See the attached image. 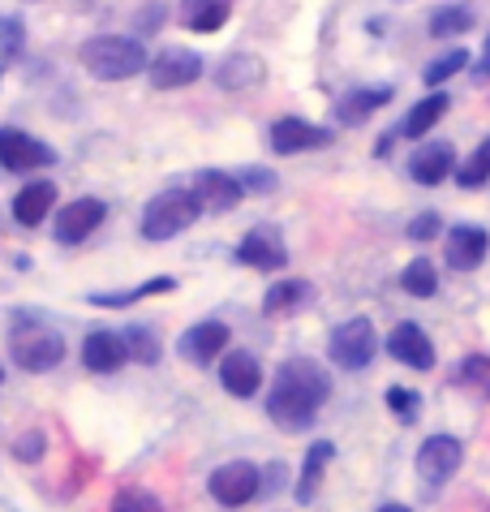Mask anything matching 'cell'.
Returning <instances> with one entry per match:
<instances>
[{"mask_svg": "<svg viewBox=\"0 0 490 512\" xmlns=\"http://www.w3.org/2000/svg\"><path fill=\"white\" fill-rule=\"evenodd\" d=\"M327 396H331V379H327V371L319 362L314 358H288L276 371L271 392H267V418L276 422L280 431L301 435V431L314 426Z\"/></svg>", "mask_w": 490, "mask_h": 512, "instance_id": "6da1fadb", "label": "cell"}, {"mask_svg": "<svg viewBox=\"0 0 490 512\" xmlns=\"http://www.w3.org/2000/svg\"><path fill=\"white\" fill-rule=\"evenodd\" d=\"M65 336L43 319V315H31V310H18L13 315V332H9V358L18 371L26 375H48L56 366L65 362Z\"/></svg>", "mask_w": 490, "mask_h": 512, "instance_id": "7a4b0ae2", "label": "cell"}, {"mask_svg": "<svg viewBox=\"0 0 490 512\" xmlns=\"http://www.w3.org/2000/svg\"><path fill=\"white\" fill-rule=\"evenodd\" d=\"M78 61L99 82H125L134 74H147L151 56H147V44L134 35H95L78 48Z\"/></svg>", "mask_w": 490, "mask_h": 512, "instance_id": "3957f363", "label": "cell"}, {"mask_svg": "<svg viewBox=\"0 0 490 512\" xmlns=\"http://www.w3.org/2000/svg\"><path fill=\"white\" fill-rule=\"evenodd\" d=\"M203 216V203L194 198V190H164V194H155L147 207H142V237L147 241H172L177 233H185L190 224Z\"/></svg>", "mask_w": 490, "mask_h": 512, "instance_id": "277c9868", "label": "cell"}, {"mask_svg": "<svg viewBox=\"0 0 490 512\" xmlns=\"http://www.w3.org/2000/svg\"><path fill=\"white\" fill-rule=\"evenodd\" d=\"M379 353V336H374V323L366 315L344 319L327 340V358L340 366V371H366Z\"/></svg>", "mask_w": 490, "mask_h": 512, "instance_id": "5b68a950", "label": "cell"}, {"mask_svg": "<svg viewBox=\"0 0 490 512\" xmlns=\"http://www.w3.org/2000/svg\"><path fill=\"white\" fill-rule=\"evenodd\" d=\"M56 164V151L43 138L18 130V125H0V168L5 173H43Z\"/></svg>", "mask_w": 490, "mask_h": 512, "instance_id": "8992f818", "label": "cell"}, {"mask_svg": "<svg viewBox=\"0 0 490 512\" xmlns=\"http://www.w3.org/2000/svg\"><path fill=\"white\" fill-rule=\"evenodd\" d=\"M207 491H211L215 504H224V508H245L258 491H263V469H258L254 461H228V465H220V469H211Z\"/></svg>", "mask_w": 490, "mask_h": 512, "instance_id": "52a82bcc", "label": "cell"}, {"mask_svg": "<svg viewBox=\"0 0 490 512\" xmlns=\"http://www.w3.org/2000/svg\"><path fill=\"white\" fill-rule=\"evenodd\" d=\"M203 69H207V61L198 52H190V48H164L160 56H151L147 78H151L155 91H181V87H190V82L203 78Z\"/></svg>", "mask_w": 490, "mask_h": 512, "instance_id": "ba28073f", "label": "cell"}, {"mask_svg": "<svg viewBox=\"0 0 490 512\" xmlns=\"http://www.w3.org/2000/svg\"><path fill=\"white\" fill-rule=\"evenodd\" d=\"M108 220V203L104 198H74V203L56 207V241L61 246H82L86 237H91L99 224Z\"/></svg>", "mask_w": 490, "mask_h": 512, "instance_id": "9c48e42d", "label": "cell"}, {"mask_svg": "<svg viewBox=\"0 0 490 512\" xmlns=\"http://www.w3.org/2000/svg\"><path fill=\"white\" fill-rule=\"evenodd\" d=\"M228 340H233L228 323L203 319V323H194V327H185V332H181L177 353L190 366H211V362H220V353H228Z\"/></svg>", "mask_w": 490, "mask_h": 512, "instance_id": "30bf717a", "label": "cell"}, {"mask_svg": "<svg viewBox=\"0 0 490 512\" xmlns=\"http://www.w3.org/2000/svg\"><path fill=\"white\" fill-rule=\"evenodd\" d=\"M465 461V444H460L456 435H430L422 448H417V474L430 487H443V482H452V474Z\"/></svg>", "mask_w": 490, "mask_h": 512, "instance_id": "8fae6325", "label": "cell"}, {"mask_svg": "<svg viewBox=\"0 0 490 512\" xmlns=\"http://www.w3.org/2000/svg\"><path fill=\"white\" fill-rule=\"evenodd\" d=\"M331 130H323V125H310V121H301V117H280L276 125H271V151L276 155H301V151H323L331 147Z\"/></svg>", "mask_w": 490, "mask_h": 512, "instance_id": "7c38bea8", "label": "cell"}, {"mask_svg": "<svg viewBox=\"0 0 490 512\" xmlns=\"http://www.w3.org/2000/svg\"><path fill=\"white\" fill-rule=\"evenodd\" d=\"M125 362H129V349H125L121 332H112V327H95V332H86V340H82V366L91 375H117Z\"/></svg>", "mask_w": 490, "mask_h": 512, "instance_id": "4fadbf2b", "label": "cell"}, {"mask_svg": "<svg viewBox=\"0 0 490 512\" xmlns=\"http://www.w3.org/2000/svg\"><path fill=\"white\" fill-rule=\"evenodd\" d=\"M56 207H61V190H56V181H48V177L26 181V186L13 194V220H18L22 229H39Z\"/></svg>", "mask_w": 490, "mask_h": 512, "instance_id": "5bb4252c", "label": "cell"}, {"mask_svg": "<svg viewBox=\"0 0 490 512\" xmlns=\"http://www.w3.org/2000/svg\"><path fill=\"white\" fill-rule=\"evenodd\" d=\"M486 250H490V233L482 224H456V229H448V241H443V259H448L452 272L482 267Z\"/></svg>", "mask_w": 490, "mask_h": 512, "instance_id": "9a60e30c", "label": "cell"}, {"mask_svg": "<svg viewBox=\"0 0 490 512\" xmlns=\"http://www.w3.org/2000/svg\"><path fill=\"white\" fill-rule=\"evenodd\" d=\"M220 388L237 401H250V396L263 388V366H258L254 353L245 349H228L224 362H220Z\"/></svg>", "mask_w": 490, "mask_h": 512, "instance_id": "2e32d148", "label": "cell"}, {"mask_svg": "<svg viewBox=\"0 0 490 512\" xmlns=\"http://www.w3.org/2000/svg\"><path fill=\"white\" fill-rule=\"evenodd\" d=\"M194 198L203 203V211H237L241 207V181L233 173H220V168H203L194 177Z\"/></svg>", "mask_w": 490, "mask_h": 512, "instance_id": "e0dca14e", "label": "cell"}, {"mask_svg": "<svg viewBox=\"0 0 490 512\" xmlns=\"http://www.w3.org/2000/svg\"><path fill=\"white\" fill-rule=\"evenodd\" d=\"M387 353H392L396 362L413 366V371H430V366H435V345H430V336L417 323L392 327V336H387Z\"/></svg>", "mask_w": 490, "mask_h": 512, "instance_id": "ac0fdd59", "label": "cell"}, {"mask_svg": "<svg viewBox=\"0 0 490 512\" xmlns=\"http://www.w3.org/2000/svg\"><path fill=\"white\" fill-rule=\"evenodd\" d=\"M452 173H456V151L448 142H422L409 160V177L417 186H439V181H448Z\"/></svg>", "mask_w": 490, "mask_h": 512, "instance_id": "d6986e66", "label": "cell"}, {"mask_svg": "<svg viewBox=\"0 0 490 512\" xmlns=\"http://www.w3.org/2000/svg\"><path fill=\"white\" fill-rule=\"evenodd\" d=\"M237 263L254 267V272H284V267H288V250L271 233H245L237 241Z\"/></svg>", "mask_w": 490, "mask_h": 512, "instance_id": "ffe728a7", "label": "cell"}, {"mask_svg": "<svg viewBox=\"0 0 490 512\" xmlns=\"http://www.w3.org/2000/svg\"><path fill=\"white\" fill-rule=\"evenodd\" d=\"M392 104V87H357V91H344L336 99V121L340 125H362L370 121L379 108Z\"/></svg>", "mask_w": 490, "mask_h": 512, "instance_id": "44dd1931", "label": "cell"}, {"mask_svg": "<svg viewBox=\"0 0 490 512\" xmlns=\"http://www.w3.org/2000/svg\"><path fill=\"white\" fill-rule=\"evenodd\" d=\"M331 457H336V444H327V439H319V444H310L306 448V461H301V474H297V504H314V495H319L323 487V474H327V465Z\"/></svg>", "mask_w": 490, "mask_h": 512, "instance_id": "7402d4cb", "label": "cell"}, {"mask_svg": "<svg viewBox=\"0 0 490 512\" xmlns=\"http://www.w3.org/2000/svg\"><path fill=\"white\" fill-rule=\"evenodd\" d=\"M258 82H263V61L254 52H233L215 69V87L220 91H250Z\"/></svg>", "mask_w": 490, "mask_h": 512, "instance_id": "603a6c76", "label": "cell"}, {"mask_svg": "<svg viewBox=\"0 0 490 512\" xmlns=\"http://www.w3.org/2000/svg\"><path fill=\"white\" fill-rule=\"evenodd\" d=\"M310 302H314V284L310 280H297V276L276 280L263 293V310H267V315H297V310H306Z\"/></svg>", "mask_w": 490, "mask_h": 512, "instance_id": "cb8c5ba5", "label": "cell"}, {"mask_svg": "<svg viewBox=\"0 0 490 512\" xmlns=\"http://www.w3.org/2000/svg\"><path fill=\"white\" fill-rule=\"evenodd\" d=\"M177 280L172 276H155V280H142L134 289H117V293H86V302L99 306V310H125V306H138L147 297H160V293H172Z\"/></svg>", "mask_w": 490, "mask_h": 512, "instance_id": "d4e9b609", "label": "cell"}, {"mask_svg": "<svg viewBox=\"0 0 490 512\" xmlns=\"http://www.w3.org/2000/svg\"><path fill=\"white\" fill-rule=\"evenodd\" d=\"M233 18V0H181V22L198 35H211Z\"/></svg>", "mask_w": 490, "mask_h": 512, "instance_id": "484cf974", "label": "cell"}, {"mask_svg": "<svg viewBox=\"0 0 490 512\" xmlns=\"http://www.w3.org/2000/svg\"><path fill=\"white\" fill-rule=\"evenodd\" d=\"M448 104H452V99L443 95V91L426 95L422 104H413V112H409L405 121H400V138H417V142H426V134L443 121V112H448Z\"/></svg>", "mask_w": 490, "mask_h": 512, "instance_id": "4316f807", "label": "cell"}, {"mask_svg": "<svg viewBox=\"0 0 490 512\" xmlns=\"http://www.w3.org/2000/svg\"><path fill=\"white\" fill-rule=\"evenodd\" d=\"M452 379L460 383V388H469L473 396L490 401V353H469L465 362H456Z\"/></svg>", "mask_w": 490, "mask_h": 512, "instance_id": "83f0119b", "label": "cell"}, {"mask_svg": "<svg viewBox=\"0 0 490 512\" xmlns=\"http://www.w3.org/2000/svg\"><path fill=\"white\" fill-rule=\"evenodd\" d=\"M473 31V9L469 5H439L430 13V35L435 39H456Z\"/></svg>", "mask_w": 490, "mask_h": 512, "instance_id": "f1b7e54d", "label": "cell"}, {"mask_svg": "<svg viewBox=\"0 0 490 512\" xmlns=\"http://www.w3.org/2000/svg\"><path fill=\"white\" fill-rule=\"evenodd\" d=\"M121 336H125V349H129V358H134L138 366H155V362L164 358V349H160V336H155L147 323H129Z\"/></svg>", "mask_w": 490, "mask_h": 512, "instance_id": "f546056e", "label": "cell"}, {"mask_svg": "<svg viewBox=\"0 0 490 512\" xmlns=\"http://www.w3.org/2000/svg\"><path fill=\"white\" fill-rule=\"evenodd\" d=\"M26 52V26L18 13H0V78H5V69L18 61Z\"/></svg>", "mask_w": 490, "mask_h": 512, "instance_id": "4dcf8cb0", "label": "cell"}, {"mask_svg": "<svg viewBox=\"0 0 490 512\" xmlns=\"http://www.w3.org/2000/svg\"><path fill=\"white\" fill-rule=\"evenodd\" d=\"M400 289H405L409 297H435L439 293L435 263H430V259H413L405 272H400Z\"/></svg>", "mask_w": 490, "mask_h": 512, "instance_id": "1f68e13d", "label": "cell"}, {"mask_svg": "<svg viewBox=\"0 0 490 512\" xmlns=\"http://www.w3.org/2000/svg\"><path fill=\"white\" fill-rule=\"evenodd\" d=\"M452 177L460 181V190H482L486 186V181H490V138L478 142V151H473Z\"/></svg>", "mask_w": 490, "mask_h": 512, "instance_id": "d6a6232c", "label": "cell"}, {"mask_svg": "<svg viewBox=\"0 0 490 512\" xmlns=\"http://www.w3.org/2000/svg\"><path fill=\"white\" fill-rule=\"evenodd\" d=\"M460 69H469V52H465V48H452V52L435 56V61L422 69V82H426V87H443V82L456 78Z\"/></svg>", "mask_w": 490, "mask_h": 512, "instance_id": "836d02e7", "label": "cell"}, {"mask_svg": "<svg viewBox=\"0 0 490 512\" xmlns=\"http://www.w3.org/2000/svg\"><path fill=\"white\" fill-rule=\"evenodd\" d=\"M112 512H164V500L147 487H121L112 495Z\"/></svg>", "mask_w": 490, "mask_h": 512, "instance_id": "e575fe53", "label": "cell"}, {"mask_svg": "<svg viewBox=\"0 0 490 512\" xmlns=\"http://www.w3.org/2000/svg\"><path fill=\"white\" fill-rule=\"evenodd\" d=\"M43 457H48V435H43V431H22L18 439H13V461L39 465Z\"/></svg>", "mask_w": 490, "mask_h": 512, "instance_id": "d590c367", "label": "cell"}, {"mask_svg": "<svg viewBox=\"0 0 490 512\" xmlns=\"http://www.w3.org/2000/svg\"><path fill=\"white\" fill-rule=\"evenodd\" d=\"M237 181H241L245 194H276V186H280L271 168H241Z\"/></svg>", "mask_w": 490, "mask_h": 512, "instance_id": "8d00e7d4", "label": "cell"}, {"mask_svg": "<svg viewBox=\"0 0 490 512\" xmlns=\"http://www.w3.org/2000/svg\"><path fill=\"white\" fill-rule=\"evenodd\" d=\"M383 401H387V409H392L400 422H413L417 418V405H422V401H417V392H409V388H387Z\"/></svg>", "mask_w": 490, "mask_h": 512, "instance_id": "74e56055", "label": "cell"}, {"mask_svg": "<svg viewBox=\"0 0 490 512\" xmlns=\"http://www.w3.org/2000/svg\"><path fill=\"white\" fill-rule=\"evenodd\" d=\"M439 229H443V220L435 216V211H422V216H413V220H409L405 237L417 241V246H426V241H435V237H439Z\"/></svg>", "mask_w": 490, "mask_h": 512, "instance_id": "f35d334b", "label": "cell"}, {"mask_svg": "<svg viewBox=\"0 0 490 512\" xmlns=\"http://www.w3.org/2000/svg\"><path fill=\"white\" fill-rule=\"evenodd\" d=\"M473 78L478 82H490V35H486V44L478 52V65H473Z\"/></svg>", "mask_w": 490, "mask_h": 512, "instance_id": "ab89813d", "label": "cell"}, {"mask_svg": "<svg viewBox=\"0 0 490 512\" xmlns=\"http://www.w3.org/2000/svg\"><path fill=\"white\" fill-rule=\"evenodd\" d=\"M160 22H164V5H151V9H142V18H138V26H142V31H147V26L155 31V26H160Z\"/></svg>", "mask_w": 490, "mask_h": 512, "instance_id": "60d3db41", "label": "cell"}, {"mask_svg": "<svg viewBox=\"0 0 490 512\" xmlns=\"http://www.w3.org/2000/svg\"><path fill=\"white\" fill-rule=\"evenodd\" d=\"M379 512H409V508H405V504H383Z\"/></svg>", "mask_w": 490, "mask_h": 512, "instance_id": "b9f144b4", "label": "cell"}, {"mask_svg": "<svg viewBox=\"0 0 490 512\" xmlns=\"http://www.w3.org/2000/svg\"><path fill=\"white\" fill-rule=\"evenodd\" d=\"M0 388H5V366H0Z\"/></svg>", "mask_w": 490, "mask_h": 512, "instance_id": "7bdbcfd3", "label": "cell"}]
</instances>
